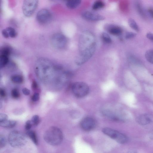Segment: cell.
I'll return each mask as SVG.
<instances>
[{"label":"cell","mask_w":153,"mask_h":153,"mask_svg":"<svg viewBox=\"0 0 153 153\" xmlns=\"http://www.w3.org/2000/svg\"><path fill=\"white\" fill-rule=\"evenodd\" d=\"M96 46L94 35L88 31L83 32L79 40V54L75 59L76 64L82 65L90 59L94 53Z\"/></svg>","instance_id":"1"},{"label":"cell","mask_w":153,"mask_h":153,"mask_svg":"<svg viewBox=\"0 0 153 153\" xmlns=\"http://www.w3.org/2000/svg\"><path fill=\"white\" fill-rule=\"evenodd\" d=\"M43 138L45 141L48 144L56 146L61 143L63 139V135L59 128L52 126L45 131Z\"/></svg>","instance_id":"2"},{"label":"cell","mask_w":153,"mask_h":153,"mask_svg":"<svg viewBox=\"0 0 153 153\" xmlns=\"http://www.w3.org/2000/svg\"><path fill=\"white\" fill-rule=\"evenodd\" d=\"M8 140L10 145L16 148L22 147L26 142L25 135L22 133L16 130L13 131L9 133Z\"/></svg>","instance_id":"3"},{"label":"cell","mask_w":153,"mask_h":153,"mask_svg":"<svg viewBox=\"0 0 153 153\" xmlns=\"http://www.w3.org/2000/svg\"><path fill=\"white\" fill-rule=\"evenodd\" d=\"M102 131L105 134L120 143H125L128 140L126 135L114 129L105 127L102 129Z\"/></svg>","instance_id":"4"},{"label":"cell","mask_w":153,"mask_h":153,"mask_svg":"<svg viewBox=\"0 0 153 153\" xmlns=\"http://www.w3.org/2000/svg\"><path fill=\"white\" fill-rule=\"evenodd\" d=\"M73 93L76 97L82 98L86 96L89 92V88L85 82H78L74 83L71 86Z\"/></svg>","instance_id":"5"},{"label":"cell","mask_w":153,"mask_h":153,"mask_svg":"<svg viewBox=\"0 0 153 153\" xmlns=\"http://www.w3.org/2000/svg\"><path fill=\"white\" fill-rule=\"evenodd\" d=\"M38 0H24L22 6L24 15L27 17L31 16L36 9Z\"/></svg>","instance_id":"6"},{"label":"cell","mask_w":153,"mask_h":153,"mask_svg":"<svg viewBox=\"0 0 153 153\" xmlns=\"http://www.w3.org/2000/svg\"><path fill=\"white\" fill-rule=\"evenodd\" d=\"M52 15L48 10L43 9L39 10L36 15V19L41 24H46L49 23L52 19Z\"/></svg>","instance_id":"7"},{"label":"cell","mask_w":153,"mask_h":153,"mask_svg":"<svg viewBox=\"0 0 153 153\" xmlns=\"http://www.w3.org/2000/svg\"><path fill=\"white\" fill-rule=\"evenodd\" d=\"M96 126V122L94 119L86 117L82 120L80 123L82 128L85 131H90L94 129Z\"/></svg>","instance_id":"8"},{"label":"cell","mask_w":153,"mask_h":153,"mask_svg":"<svg viewBox=\"0 0 153 153\" xmlns=\"http://www.w3.org/2000/svg\"><path fill=\"white\" fill-rule=\"evenodd\" d=\"M82 16L85 20L94 21L102 20L105 19L101 15L89 11L83 12L82 14Z\"/></svg>","instance_id":"9"},{"label":"cell","mask_w":153,"mask_h":153,"mask_svg":"<svg viewBox=\"0 0 153 153\" xmlns=\"http://www.w3.org/2000/svg\"><path fill=\"white\" fill-rule=\"evenodd\" d=\"M106 28L109 33L114 36H119L122 32V30L120 27L114 25H108Z\"/></svg>","instance_id":"10"},{"label":"cell","mask_w":153,"mask_h":153,"mask_svg":"<svg viewBox=\"0 0 153 153\" xmlns=\"http://www.w3.org/2000/svg\"><path fill=\"white\" fill-rule=\"evenodd\" d=\"M136 120L139 124L142 126L148 124L151 122L150 117L146 114H141L139 116Z\"/></svg>","instance_id":"11"},{"label":"cell","mask_w":153,"mask_h":153,"mask_svg":"<svg viewBox=\"0 0 153 153\" xmlns=\"http://www.w3.org/2000/svg\"><path fill=\"white\" fill-rule=\"evenodd\" d=\"M81 0H67L66 5L70 9H74L77 7L80 4Z\"/></svg>","instance_id":"12"},{"label":"cell","mask_w":153,"mask_h":153,"mask_svg":"<svg viewBox=\"0 0 153 153\" xmlns=\"http://www.w3.org/2000/svg\"><path fill=\"white\" fill-rule=\"evenodd\" d=\"M16 124V121L13 120H7L0 122L1 126L7 128H11L14 127Z\"/></svg>","instance_id":"13"},{"label":"cell","mask_w":153,"mask_h":153,"mask_svg":"<svg viewBox=\"0 0 153 153\" xmlns=\"http://www.w3.org/2000/svg\"><path fill=\"white\" fill-rule=\"evenodd\" d=\"M26 134L32 140L34 143L37 145L38 143L36 134L35 132L33 131H28L26 133Z\"/></svg>","instance_id":"14"},{"label":"cell","mask_w":153,"mask_h":153,"mask_svg":"<svg viewBox=\"0 0 153 153\" xmlns=\"http://www.w3.org/2000/svg\"><path fill=\"white\" fill-rule=\"evenodd\" d=\"M128 24L130 27L137 32L139 30V27L135 20L131 18L129 19L128 20Z\"/></svg>","instance_id":"15"},{"label":"cell","mask_w":153,"mask_h":153,"mask_svg":"<svg viewBox=\"0 0 153 153\" xmlns=\"http://www.w3.org/2000/svg\"><path fill=\"white\" fill-rule=\"evenodd\" d=\"M11 80L14 83L20 84L23 82V77L20 75H15L11 77Z\"/></svg>","instance_id":"16"},{"label":"cell","mask_w":153,"mask_h":153,"mask_svg":"<svg viewBox=\"0 0 153 153\" xmlns=\"http://www.w3.org/2000/svg\"><path fill=\"white\" fill-rule=\"evenodd\" d=\"M145 57L149 62L153 64V49L147 51L145 54Z\"/></svg>","instance_id":"17"},{"label":"cell","mask_w":153,"mask_h":153,"mask_svg":"<svg viewBox=\"0 0 153 153\" xmlns=\"http://www.w3.org/2000/svg\"><path fill=\"white\" fill-rule=\"evenodd\" d=\"M8 62V56L0 55V65L1 68L3 67L7 64Z\"/></svg>","instance_id":"18"},{"label":"cell","mask_w":153,"mask_h":153,"mask_svg":"<svg viewBox=\"0 0 153 153\" xmlns=\"http://www.w3.org/2000/svg\"><path fill=\"white\" fill-rule=\"evenodd\" d=\"M102 39L104 42L109 44L111 43L112 40L109 36L107 33H103L101 36Z\"/></svg>","instance_id":"19"},{"label":"cell","mask_w":153,"mask_h":153,"mask_svg":"<svg viewBox=\"0 0 153 153\" xmlns=\"http://www.w3.org/2000/svg\"><path fill=\"white\" fill-rule=\"evenodd\" d=\"M104 6V4L102 1L100 0L95 1L94 4L92 8L94 10H96L103 7Z\"/></svg>","instance_id":"20"},{"label":"cell","mask_w":153,"mask_h":153,"mask_svg":"<svg viewBox=\"0 0 153 153\" xmlns=\"http://www.w3.org/2000/svg\"><path fill=\"white\" fill-rule=\"evenodd\" d=\"M6 30L9 34V36L11 37L14 38L17 36V33L15 30L11 27L7 28Z\"/></svg>","instance_id":"21"},{"label":"cell","mask_w":153,"mask_h":153,"mask_svg":"<svg viewBox=\"0 0 153 153\" xmlns=\"http://www.w3.org/2000/svg\"><path fill=\"white\" fill-rule=\"evenodd\" d=\"M40 122V119L39 116L37 115L33 116L31 119V123L34 126L37 125Z\"/></svg>","instance_id":"22"},{"label":"cell","mask_w":153,"mask_h":153,"mask_svg":"<svg viewBox=\"0 0 153 153\" xmlns=\"http://www.w3.org/2000/svg\"><path fill=\"white\" fill-rule=\"evenodd\" d=\"M10 53V50L8 47H4L1 49L0 55L8 56Z\"/></svg>","instance_id":"23"},{"label":"cell","mask_w":153,"mask_h":153,"mask_svg":"<svg viewBox=\"0 0 153 153\" xmlns=\"http://www.w3.org/2000/svg\"><path fill=\"white\" fill-rule=\"evenodd\" d=\"M11 95L13 98L17 99L20 97V93L18 90L16 88L12 90L11 91Z\"/></svg>","instance_id":"24"},{"label":"cell","mask_w":153,"mask_h":153,"mask_svg":"<svg viewBox=\"0 0 153 153\" xmlns=\"http://www.w3.org/2000/svg\"><path fill=\"white\" fill-rule=\"evenodd\" d=\"M6 144V139L4 136L3 135H0V148L4 147Z\"/></svg>","instance_id":"25"},{"label":"cell","mask_w":153,"mask_h":153,"mask_svg":"<svg viewBox=\"0 0 153 153\" xmlns=\"http://www.w3.org/2000/svg\"><path fill=\"white\" fill-rule=\"evenodd\" d=\"M136 34L132 32H128L126 33L125 37L126 39H130L135 36Z\"/></svg>","instance_id":"26"},{"label":"cell","mask_w":153,"mask_h":153,"mask_svg":"<svg viewBox=\"0 0 153 153\" xmlns=\"http://www.w3.org/2000/svg\"><path fill=\"white\" fill-rule=\"evenodd\" d=\"M32 100L34 102L38 101L39 99V94L38 93H35L32 96Z\"/></svg>","instance_id":"27"},{"label":"cell","mask_w":153,"mask_h":153,"mask_svg":"<svg viewBox=\"0 0 153 153\" xmlns=\"http://www.w3.org/2000/svg\"><path fill=\"white\" fill-rule=\"evenodd\" d=\"M8 118V117L7 114L3 113L0 114V122L7 120Z\"/></svg>","instance_id":"28"},{"label":"cell","mask_w":153,"mask_h":153,"mask_svg":"<svg viewBox=\"0 0 153 153\" xmlns=\"http://www.w3.org/2000/svg\"><path fill=\"white\" fill-rule=\"evenodd\" d=\"M31 121L30 120H27L25 123V128L27 130H29L31 128L32 125Z\"/></svg>","instance_id":"29"},{"label":"cell","mask_w":153,"mask_h":153,"mask_svg":"<svg viewBox=\"0 0 153 153\" xmlns=\"http://www.w3.org/2000/svg\"><path fill=\"white\" fill-rule=\"evenodd\" d=\"M23 94L25 95H28L30 94V91L26 88H24L22 89Z\"/></svg>","instance_id":"30"},{"label":"cell","mask_w":153,"mask_h":153,"mask_svg":"<svg viewBox=\"0 0 153 153\" xmlns=\"http://www.w3.org/2000/svg\"><path fill=\"white\" fill-rule=\"evenodd\" d=\"M2 33L4 37L5 38H8L9 36L8 32L6 29H4L2 30Z\"/></svg>","instance_id":"31"},{"label":"cell","mask_w":153,"mask_h":153,"mask_svg":"<svg viewBox=\"0 0 153 153\" xmlns=\"http://www.w3.org/2000/svg\"><path fill=\"white\" fill-rule=\"evenodd\" d=\"M32 87L33 89L34 90H36L38 88V85L36 81L34 80L33 81Z\"/></svg>","instance_id":"32"},{"label":"cell","mask_w":153,"mask_h":153,"mask_svg":"<svg viewBox=\"0 0 153 153\" xmlns=\"http://www.w3.org/2000/svg\"><path fill=\"white\" fill-rule=\"evenodd\" d=\"M0 95L2 97H4L6 95L5 91L3 89L1 88L0 89Z\"/></svg>","instance_id":"33"},{"label":"cell","mask_w":153,"mask_h":153,"mask_svg":"<svg viewBox=\"0 0 153 153\" xmlns=\"http://www.w3.org/2000/svg\"><path fill=\"white\" fill-rule=\"evenodd\" d=\"M147 37L149 39L153 41V34L151 33H148L146 34Z\"/></svg>","instance_id":"34"},{"label":"cell","mask_w":153,"mask_h":153,"mask_svg":"<svg viewBox=\"0 0 153 153\" xmlns=\"http://www.w3.org/2000/svg\"><path fill=\"white\" fill-rule=\"evenodd\" d=\"M148 12L150 16L153 18V9L152 8H149Z\"/></svg>","instance_id":"35"},{"label":"cell","mask_w":153,"mask_h":153,"mask_svg":"<svg viewBox=\"0 0 153 153\" xmlns=\"http://www.w3.org/2000/svg\"><path fill=\"white\" fill-rule=\"evenodd\" d=\"M150 137L151 138L153 139V131L150 133Z\"/></svg>","instance_id":"36"},{"label":"cell","mask_w":153,"mask_h":153,"mask_svg":"<svg viewBox=\"0 0 153 153\" xmlns=\"http://www.w3.org/2000/svg\"><path fill=\"white\" fill-rule=\"evenodd\" d=\"M53 1H56V0H51ZM62 0V1H67V0Z\"/></svg>","instance_id":"37"}]
</instances>
